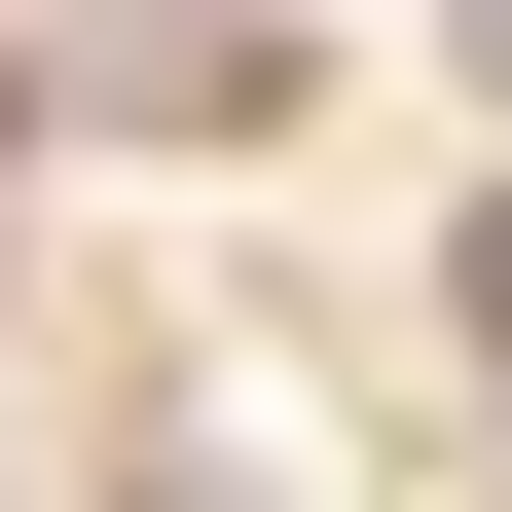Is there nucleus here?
<instances>
[{
	"instance_id": "obj_1",
	"label": "nucleus",
	"mask_w": 512,
	"mask_h": 512,
	"mask_svg": "<svg viewBox=\"0 0 512 512\" xmlns=\"http://www.w3.org/2000/svg\"><path fill=\"white\" fill-rule=\"evenodd\" d=\"M439 330H476V366H512V183H476V256H439Z\"/></svg>"
}]
</instances>
